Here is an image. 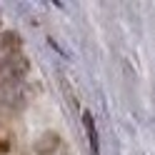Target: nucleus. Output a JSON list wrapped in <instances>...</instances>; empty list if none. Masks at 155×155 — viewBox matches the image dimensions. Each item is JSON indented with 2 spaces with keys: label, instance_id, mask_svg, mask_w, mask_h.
Masks as SVG:
<instances>
[{
  "label": "nucleus",
  "instance_id": "nucleus-1",
  "mask_svg": "<svg viewBox=\"0 0 155 155\" xmlns=\"http://www.w3.org/2000/svg\"><path fill=\"white\" fill-rule=\"evenodd\" d=\"M83 123H85V133H88V143H90V150L95 155H100V143H98V128H95V120L93 115L85 110L83 113Z\"/></svg>",
  "mask_w": 155,
  "mask_h": 155
}]
</instances>
